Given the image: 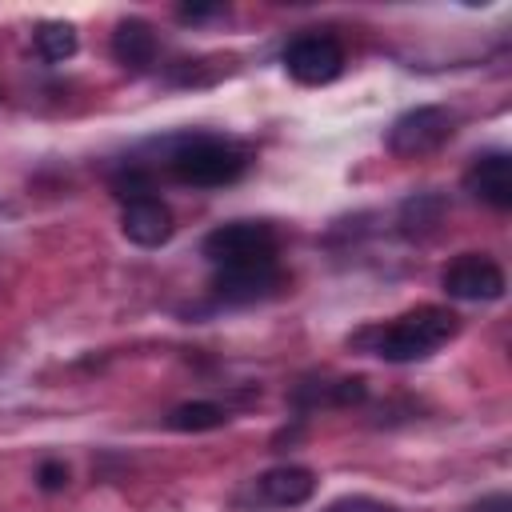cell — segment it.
Wrapping results in <instances>:
<instances>
[{
  "instance_id": "2",
  "label": "cell",
  "mask_w": 512,
  "mask_h": 512,
  "mask_svg": "<svg viewBox=\"0 0 512 512\" xmlns=\"http://www.w3.org/2000/svg\"><path fill=\"white\" fill-rule=\"evenodd\" d=\"M168 168L180 184L192 188H220L244 176L248 152L220 136H188L168 152Z\"/></svg>"
},
{
  "instance_id": "15",
  "label": "cell",
  "mask_w": 512,
  "mask_h": 512,
  "mask_svg": "<svg viewBox=\"0 0 512 512\" xmlns=\"http://www.w3.org/2000/svg\"><path fill=\"white\" fill-rule=\"evenodd\" d=\"M36 484H40L44 492H60V488L68 484V464H64V460H44V464L36 468Z\"/></svg>"
},
{
  "instance_id": "11",
  "label": "cell",
  "mask_w": 512,
  "mask_h": 512,
  "mask_svg": "<svg viewBox=\"0 0 512 512\" xmlns=\"http://www.w3.org/2000/svg\"><path fill=\"white\" fill-rule=\"evenodd\" d=\"M112 56L124 68H148L156 60V32H152V24L140 20V16L120 20L116 32H112Z\"/></svg>"
},
{
  "instance_id": "10",
  "label": "cell",
  "mask_w": 512,
  "mask_h": 512,
  "mask_svg": "<svg viewBox=\"0 0 512 512\" xmlns=\"http://www.w3.org/2000/svg\"><path fill=\"white\" fill-rule=\"evenodd\" d=\"M464 188L476 200H484L488 208L508 212L512 208V156L508 152H480L464 172Z\"/></svg>"
},
{
  "instance_id": "1",
  "label": "cell",
  "mask_w": 512,
  "mask_h": 512,
  "mask_svg": "<svg viewBox=\"0 0 512 512\" xmlns=\"http://www.w3.org/2000/svg\"><path fill=\"white\" fill-rule=\"evenodd\" d=\"M456 332H460V316L452 308L420 304L388 324H368L364 332L352 336V344L388 364H412V360H428L432 352H440Z\"/></svg>"
},
{
  "instance_id": "13",
  "label": "cell",
  "mask_w": 512,
  "mask_h": 512,
  "mask_svg": "<svg viewBox=\"0 0 512 512\" xmlns=\"http://www.w3.org/2000/svg\"><path fill=\"white\" fill-rule=\"evenodd\" d=\"M224 424H228V412L212 400H188L168 412V428H176V432H212Z\"/></svg>"
},
{
  "instance_id": "7",
  "label": "cell",
  "mask_w": 512,
  "mask_h": 512,
  "mask_svg": "<svg viewBox=\"0 0 512 512\" xmlns=\"http://www.w3.org/2000/svg\"><path fill=\"white\" fill-rule=\"evenodd\" d=\"M312 492H316V472L312 468L276 464L244 488V500H252L256 508H300V504L312 500Z\"/></svg>"
},
{
  "instance_id": "16",
  "label": "cell",
  "mask_w": 512,
  "mask_h": 512,
  "mask_svg": "<svg viewBox=\"0 0 512 512\" xmlns=\"http://www.w3.org/2000/svg\"><path fill=\"white\" fill-rule=\"evenodd\" d=\"M224 8L220 4H184V8H176V16L184 20V24H200V20H212V16H220Z\"/></svg>"
},
{
  "instance_id": "5",
  "label": "cell",
  "mask_w": 512,
  "mask_h": 512,
  "mask_svg": "<svg viewBox=\"0 0 512 512\" xmlns=\"http://www.w3.org/2000/svg\"><path fill=\"white\" fill-rule=\"evenodd\" d=\"M440 288L452 296V300H472V304H488V300H500L508 280H504V268L484 256V252H460L456 260H448V268L440 272Z\"/></svg>"
},
{
  "instance_id": "8",
  "label": "cell",
  "mask_w": 512,
  "mask_h": 512,
  "mask_svg": "<svg viewBox=\"0 0 512 512\" xmlns=\"http://www.w3.org/2000/svg\"><path fill=\"white\" fill-rule=\"evenodd\" d=\"M280 260L276 264H240V268H216L212 296L224 304H252L280 288Z\"/></svg>"
},
{
  "instance_id": "17",
  "label": "cell",
  "mask_w": 512,
  "mask_h": 512,
  "mask_svg": "<svg viewBox=\"0 0 512 512\" xmlns=\"http://www.w3.org/2000/svg\"><path fill=\"white\" fill-rule=\"evenodd\" d=\"M472 512H508V496H492V500H484V504H476Z\"/></svg>"
},
{
  "instance_id": "6",
  "label": "cell",
  "mask_w": 512,
  "mask_h": 512,
  "mask_svg": "<svg viewBox=\"0 0 512 512\" xmlns=\"http://www.w3.org/2000/svg\"><path fill=\"white\" fill-rule=\"evenodd\" d=\"M284 68L296 84H332L344 72V48L328 32H304L284 48Z\"/></svg>"
},
{
  "instance_id": "4",
  "label": "cell",
  "mask_w": 512,
  "mask_h": 512,
  "mask_svg": "<svg viewBox=\"0 0 512 512\" xmlns=\"http://www.w3.org/2000/svg\"><path fill=\"white\" fill-rule=\"evenodd\" d=\"M452 136H456V112H448L440 104H424V108H408L404 116L392 120L388 152L400 160H420V156L444 148Z\"/></svg>"
},
{
  "instance_id": "14",
  "label": "cell",
  "mask_w": 512,
  "mask_h": 512,
  "mask_svg": "<svg viewBox=\"0 0 512 512\" xmlns=\"http://www.w3.org/2000/svg\"><path fill=\"white\" fill-rule=\"evenodd\" d=\"M324 512H400V508L388 500H376V496H340Z\"/></svg>"
},
{
  "instance_id": "9",
  "label": "cell",
  "mask_w": 512,
  "mask_h": 512,
  "mask_svg": "<svg viewBox=\"0 0 512 512\" xmlns=\"http://www.w3.org/2000/svg\"><path fill=\"white\" fill-rule=\"evenodd\" d=\"M120 232L140 244V248H160L172 240L176 224H172V208L160 200V196H136V200H124L120 208Z\"/></svg>"
},
{
  "instance_id": "12",
  "label": "cell",
  "mask_w": 512,
  "mask_h": 512,
  "mask_svg": "<svg viewBox=\"0 0 512 512\" xmlns=\"http://www.w3.org/2000/svg\"><path fill=\"white\" fill-rule=\"evenodd\" d=\"M32 44H36V56H40V60L60 64V60H68V56L76 52L80 40H76V28H72L68 20H44V24H36Z\"/></svg>"
},
{
  "instance_id": "3",
  "label": "cell",
  "mask_w": 512,
  "mask_h": 512,
  "mask_svg": "<svg viewBox=\"0 0 512 512\" xmlns=\"http://www.w3.org/2000/svg\"><path fill=\"white\" fill-rule=\"evenodd\" d=\"M276 252H280L276 228L264 220H228L204 236V256L212 268L276 264Z\"/></svg>"
}]
</instances>
